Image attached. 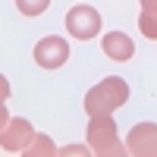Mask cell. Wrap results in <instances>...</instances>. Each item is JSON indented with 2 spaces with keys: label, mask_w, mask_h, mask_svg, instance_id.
I'll return each mask as SVG.
<instances>
[{
  "label": "cell",
  "mask_w": 157,
  "mask_h": 157,
  "mask_svg": "<svg viewBox=\"0 0 157 157\" xmlns=\"http://www.w3.org/2000/svg\"><path fill=\"white\" fill-rule=\"evenodd\" d=\"M129 101V85L120 75H107L101 78L94 88H88L85 94V113L88 116H101V113H113L116 107H123Z\"/></svg>",
  "instance_id": "cell-1"
},
{
  "label": "cell",
  "mask_w": 157,
  "mask_h": 157,
  "mask_svg": "<svg viewBox=\"0 0 157 157\" xmlns=\"http://www.w3.org/2000/svg\"><path fill=\"white\" fill-rule=\"evenodd\" d=\"M88 148L98 157H129L126 145L116 135V123L113 113H101V116H88Z\"/></svg>",
  "instance_id": "cell-2"
},
{
  "label": "cell",
  "mask_w": 157,
  "mask_h": 157,
  "mask_svg": "<svg viewBox=\"0 0 157 157\" xmlns=\"http://www.w3.org/2000/svg\"><path fill=\"white\" fill-rule=\"evenodd\" d=\"M63 22H66V32L78 41H91V38L101 35V13L88 3H75Z\"/></svg>",
  "instance_id": "cell-3"
},
{
  "label": "cell",
  "mask_w": 157,
  "mask_h": 157,
  "mask_svg": "<svg viewBox=\"0 0 157 157\" xmlns=\"http://www.w3.org/2000/svg\"><path fill=\"white\" fill-rule=\"evenodd\" d=\"M66 60H69V44H66V38L47 35V38H41V41L35 44V63H38L41 69H60Z\"/></svg>",
  "instance_id": "cell-4"
},
{
  "label": "cell",
  "mask_w": 157,
  "mask_h": 157,
  "mask_svg": "<svg viewBox=\"0 0 157 157\" xmlns=\"http://www.w3.org/2000/svg\"><path fill=\"white\" fill-rule=\"evenodd\" d=\"M129 157H157V123H138L126 135Z\"/></svg>",
  "instance_id": "cell-5"
},
{
  "label": "cell",
  "mask_w": 157,
  "mask_h": 157,
  "mask_svg": "<svg viewBox=\"0 0 157 157\" xmlns=\"http://www.w3.org/2000/svg\"><path fill=\"white\" fill-rule=\"evenodd\" d=\"M35 138V129L29 120H22V116H10V123L3 126V132H0V148L6 154H22V148L29 145Z\"/></svg>",
  "instance_id": "cell-6"
},
{
  "label": "cell",
  "mask_w": 157,
  "mask_h": 157,
  "mask_svg": "<svg viewBox=\"0 0 157 157\" xmlns=\"http://www.w3.org/2000/svg\"><path fill=\"white\" fill-rule=\"evenodd\" d=\"M101 50H104V57L113 60V63H129L135 57V41L126 32H107L101 38Z\"/></svg>",
  "instance_id": "cell-7"
},
{
  "label": "cell",
  "mask_w": 157,
  "mask_h": 157,
  "mask_svg": "<svg viewBox=\"0 0 157 157\" xmlns=\"http://www.w3.org/2000/svg\"><path fill=\"white\" fill-rule=\"evenodd\" d=\"M22 154H25V157H57V145L50 141V135L35 132V138L22 148Z\"/></svg>",
  "instance_id": "cell-8"
},
{
  "label": "cell",
  "mask_w": 157,
  "mask_h": 157,
  "mask_svg": "<svg viewBox=\"0 0 157 157\" xmlns=\"http://www.w3.org/2000/svg\"><path fill=\"white\" fill-rule=\"evenodd\" d=\"M47 6H50V0H16V10L22 13V16H29V19L41 16Z\"/></svg>",
  "instance_id": "cell-9"
},
{
  "label": "cell",
  "mask_w": 157,
  "mask_h": 157,
  "mask_svg": "<svg viewBox=\"0 0 157 157\" xmlns=\"http://www.w3.org/2000/svg\"><path fill=\"white\" fill-rule=\"evenodd\" d=\"M138 32L148 41H157V13H141L138 16Z\"/></svg>",
  "instance_id": "cell-10"
},
{
  "label": "cell",
  "mask_w": 157,
  "mask_h": 157,
  "mask_svg": "<svg viewBox=\"0 0 157 157\" xmlns=\"http://www.w3.org/2000/svg\"><path fill=\"white\" fill-rule=\"evenodd\" d=\"M91 154L88 145H66V148H57V157H85Z\"/></svg>",
  "instance_id": "cell-11"
},
{
  "label": "cell",
  "mask_w": 157,
  "mask_h": 157,
  "mask_svg": "<svg viewBox=\"0 0 157 157\" xmlns=\"http://www.w3.org/2000/svg\"><path fill=\"white\" fill-rule=\"evenodd\" d=\"M10 123V113H6V101H0V132H3V126Z\"/></svg>",
  "instance_id": "cell-12"
},
{
  "label": "cell",
  "mask_w": 157,
  "mask_h": 157,
  "mask_svg": "<svg viewBox=\"0 0 157 157\" xmlns=\"http://www.w3.org/2000/svg\"><path fill=\"white\" fill-rule=\"evenodd\" d=\"M0 101H10V82L0 75Z\"/></svg>",
  "instance_id": "cell-13"
},
{
  "label": "cell",
  "mask_w": 157,
  "mask_h": 157,
  "mask_svg": "<svg viewBox=\"0 0 157 157\" xmlns=\"http://www.w3.org/2000/svg\"><path fill=\"white\" fill-rule=\"evenodd\" d=\"M141 3V13H157V0H138Z\"/></svg>",
  "instance_id": "cell-14"
}]
</instances>
